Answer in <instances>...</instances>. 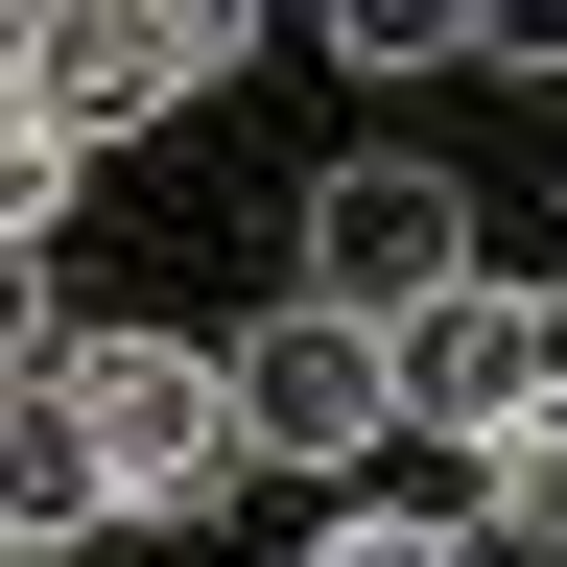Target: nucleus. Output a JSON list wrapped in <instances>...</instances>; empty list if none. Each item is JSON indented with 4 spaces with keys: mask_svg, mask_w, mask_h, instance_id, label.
Returning a JSON list of instances; mask_svg holds the SVG:
<instances>
[{
    "mask_svg": "<svg viewBox=\"0 0 567 567\" xmlns=\"http://www.w3.org/2000/svg\"><path fill=\"white\" fill-rule=\"evenodd\" d=\"M48 213H71V118L0 95V260H48Z\"/></svg>",
    "mask_w": 567,
    "mask_h": 567,
    "instance_id": "obj_7",
    "label": "nucleus"
},
{
    "mask_svg": "<svg viewBox=\"0 0 567 567\" xmlns=\"http://www.w3.org/2000/svg\"><path fill=\"white\" fill-rule=\"evenodd\" d=\"M237 425H260V473H354L402 425V354L354 331V308H308V284H284V308L237 331Z\"/></svg>",
    "mask_w": 567,
    "mask_h": 567,
    "instance_id": "obj_4",
    "label": "nucleus"
},
{
    "mask_svg": "<svg viewBox=\"0 0 567 567\" xmlns=\"http://www.w3.org/2000/svg\"><path fill=\"white\" fill-rule=\"evenodd\" d=\"M48 354H71L48 331V260H0V379H48Z\"/></svg>",
    "mask_w": 567,
    "mask_h": 567,
    "instance_id": "obj_10",
    "label": "nucleus"
},
{
    "mask_svg": "<svg viewBox=\"0 0 567 567\" xmlns=\"http://www.w3.org/2000/svg\"><path fill=\"white\" fill-rule=\"evenodd\" d=\"M402 354V425H425V450H520V425H567V308H544V284H450V308H402L379 331Z\"/></svg>",
    "mask_w": 567,
    "mask_h": 567,
    "instance_id": "obj_2",
    "label": "nucleus"
},
{
    "mask_svg": "<svg viewBox=\"0 0 567 567\" xmlns=\"http://www.w3.org/2000/svg\"><path fill=\"white\" fill-rule=\"evenodd\" d=\"M0 95H48V24H0Z\"/></svg>",
    "mask_w": 567,
    "mask_h": 567,
    "instance_id": "obj_11",
    "label": "nucleus"
},
{
    "mask_svg": "<svg viewBox=\"0 0 567 567\" xmlns=\"http://www.w3.org/2000/svg\"><path fill=\"white\" fill-rule=\"evenodd\" d=\"M213 71H237V24H213V0H71V24H48V118L118 142V118H189Z\"/></svg>",
    "mask_w": 567,
    "mask_h": 567,
    "instance_id": "obj_5",
    "label": "nucleus"
},
{
    "mask_svg": "<svg viewBox=\"0 0 567 567\" xmlns=\"http://www.w3.org/2000/svg\"><path fill=\"white\" fill-rule=\"evenodd\" d=\"M0 567H71V544H0Z\"/></svg>",
    "mask_w": 567,
    "mask_h": 567,
    "instance_id": "obj_12",
    "label": "nucleus"
},
{
    "mask_svg": "<svg viewBox=\"0 0 567 567\" xmlns=\"http://www.w3.org/2000/svg\"><path fill=\"white\" fill-rule=\"evenodd\" d=\"M450 284H473V189H450V166H402V142H379V166L308 189V308L402 331V308H450Z\"/></svg>",
    "mask_w": 567,
    "mask_h": 567,
    "instance_id": "obj_3",
    "label": "nucleus"
},
{
    "mask_svg": "<svg viewBox=\"0 0 567 567\" xmlns=\"http://www.w3.org/2000/svg\"><path fill=\"white\" fill-rule=\"evenodd\" d=\"M450 567H567V496H520V473H473V496H450Z\"/></svg>",
    "mask_w": 567,
    "mask_h": 567,
    "instance_id": "obj_8",
    "label": "nucleus"
},
{
    "mask_svg": "<svg viewBox=\"0 0 567 567\" xmlns=\"http://www.w3.org/2000/svg\"><path fill=\"white\" fill-rule=\"evenodd\" d=\"M331 48H354V71H496V0H354Z\"/></svg>",
    "mask_w": 567,
    "mask_h": 567,
    "instance_id": "obj_6",
    "label": "nucleus"
},
{
    "mask_svg": "<svg viewBox=\"0 0 567 567\" xmlns=\"http://www.w3.org/2000/svg\"><path fill=\"white\" fill-rule=\"evenodd\" d=\"M308 567H450V520H379V496H354V520H331Z\"/></svg>",
    "mask_w": 567,
    "mask_h": 567,
    "instance_id": "obj_9",
    "label": "nucleus"
},
{
    "mask_svg": "<svg viewBox=\"0 0 567 567\" xmlns=\"http://www.w3.org/2000/svg\"><path fill=\"white\" fill-rule=\"evenodd\" d=\"M71 425H95V496H118V520H213V496L260 473L237 354H189V331H71Z\"/></svg>",
    "mask_w": 567,
    "mask_h": 567,
    "instance_id": "obj_1",
    "label": "nucleus"
}]
</instances>
